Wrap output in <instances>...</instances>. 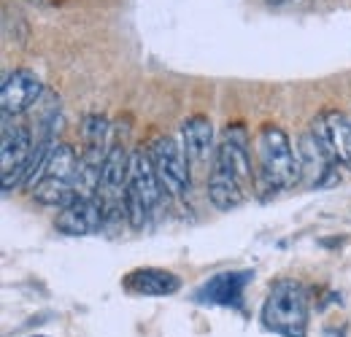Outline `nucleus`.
Instances as JSON below:
<instances>
[{"label": "nucleus", "mask_w": 351, "mask_h": 337, "mask_svg": "<svg viewBox=\"0 0 351 337\" xmlns=\"http://www.w3.org/2000/svg\"><path fill=\"white\" fill-rule=\"evenodd\" d=\"M249 143H252L249 129L241 122L224 127L211 160V173H208V200L217 211L238 208L252 189V181L257 173L252 170Z\"/></svg>", "instance_id": "nucleus-1"}, {"label": "nucleus", "mask_w": 351, "mask_h": 337, "mask_svg": "<svg viewBox=\"0 0 351 337\" xmlns=\"http://www.w3.org/2000/svg\"><path fill=\"white\" fill-rule=\"evenodd\" d=\"M300 178V157L289 135L273 122L263 125L257 132V186L263 197L292 189Z\"/></svg>", "instance_id": "nucleus-2"}, {"label": "nucleus", "mask_w": 351, "mask_h": 337, "mask_svg": "<svg viewBox=\"0 0 351 337\" xmlns=\"http://www.w3.org/2000/svg\"><path fill=\"white\" fill-rule=\"evenodd\" d=\"M263 324L273 335L306 337L308 335V295L303 284L284 278L270 286L263 302Z\"/></svg>", "instance_id": "nucleus-3"}, {"label": "nucleus", "mask_w": 351, "mask_h": 337, "mask_svg": "<svg viewBox=\"0 0 351 337\" xmlns=\"http://www.w3.org/2000/svg\"><path fill=\"white\" fill-rule=\"evenodd\" d=\"M162 186L152 168L149 151L135 149L130 154V175H128V224L132 229L146 227L149 216L162 200Z\"/></svg>", "instance_id": "nucleus-4"}, {"label": "nucleus", "mask_w": 351, "mask_h": 337, "mask_svg": "<svg viewBox=\"0 0 351 337\" xmlns=\"http://www.w3.org/2000/svg\"><path fill=\"white\" fill-rule=\"evenodd\" d=\"M128 175H130V154L122 146H111L103 160L100 184H97V205L106 216V224H117L128 219Z\"/></svg>", "instance_id": "nucleus-5"}, {"label": "nucleus", "mask_w": 351, "mask_h": 337, "mask_svg": "<svg viewBox=\"0 0 351 337\" xmlns=\"http://www.w3.org/2000/svg\"><path fill=\"white\" fill-rule=\"evenodd\" d=\"M149 160H152V168L157 173V181H160L165 195L181 197L189 192V186H192L189 157L176 138H171V135L154 138L149 146Z\"/></svg>", "instance_id": "nucleus-6"}, {"label": "nucleus", "mask_w": 351, "mask_h": 337, "mask_svg": "<svg viewBox=\"0 0 351 337\" xmlns=\"http://www.w3.org/2000/svg\"><path fill=\"white\" fill-rule=\"evenodd\" d=\"M36 143L30 129L22 125H11V116L3 114V146H0V160H3V192H11L16 186H25L27 165L33 160Z\"/></svg>", "instance_id": "nucleus-7"}, {"label": "nucleus", "mask_w": 351, "mask_h": 337, "mask_svg": "<svg viewBox=\"0 0 351 337\" xmlns=\"http://www.w3.org/2000/svg\"><path fill=\"white\" fill-rule=\"evenodd\" d=\"M252 278H254V270H224V273H217L195 292V302L219 305V308H241L243 292L252 284Z\"/></svg>", "instance_id": "nucleus-8"}, {"label": "nucleus", "mask_w": 351, "mask_h": 337, "mask_svg": "<svg viewBox=\"0 0 351 337\" xmlns=\"http://www.w3.org/2000/svg\"><path fill=\"white\" fill-rule=\"evenodd\" d=\"M44 95V84L33 71H11L3 76L0 86V108L5 116H19L30 111Z\"/></svg>", "instance_id": "nucleus-9"}, {"label": "nucleus", "mask_w": 351, "mask_h": 337, "mask_svg": "<svg viewBox=\"0 0 351 337\" xmlns=\"http://www.w3.org/2000/svg\"><path fill=\"white\" fill-rule=\"evenodd\" d=\"M54 227L62 232V235H71V238H84V235H95L106 227V216L100 211L97 200L92 197H79L76 203H71L68 208L57 213L54 219Z\"/></svg>", "instance_id": "nucleus-10"}, {"label": "nucleus", "mask_w": 351, "mask_h": 337, "mask_svg": "<svg viewBox=\"0 0 351 337\" xmlns=\"http://www.w3.org/2000/svg\"><path fill=\"white\" fill-rule=\"evenodd\" d=\"M125 289L138 297H171L181 289V278L171 270L138 267L125 278Z\"/></svg>", "instance_id": "nucleus-11"}, {"label": "nucleus", "mask_w": 351, "mask_h": 337, "mask_svg": "<svg viewBox=\"0 0 351 337\" xmlns=\"http://www.w3.org/2000/svg\"><path fill=\"white\" fill-rule=\"evenodd\" d=\"M313 127L324 135L332 157L351 170V119L341 111H324Z\"/></svg>", "instance_id": "nucleus-12"}, {"label": "nucleus", "mask_w": 351, "mask_h": 337, "mask_svg": "<svg viewBox=\"0 0 351 337\" xmlns=\"http://www.w3.org/2000/svg\"><path fill=\"white\" fill-rule=\"evenodd\" d=\"M181 138H184V151L195 162H206L208 157L214 160V125L208 116H192L181 125Z\"/></svg>", "instance_id": "nucleus-13"}, {"label": "nucleus", "mask_w": 351, "mask_h": 337, "mask_svg": "<svg viewBox=\"0 0 351 337\" xmlns=\"http://www.w3.org/2000/svg\"><path fill=\"white\" fill-rule=\"evenodd\" d=\"M267 3H273V5H284V3H289V0H267Z\"/></svg>", "instance_id": "nucleus-14"}]
</instances>
